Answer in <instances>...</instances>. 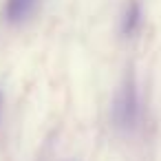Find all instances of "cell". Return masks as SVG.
<instances>
[{"label":"cell","instance_id":"obj_2","mask_svg":"<svg viewBox=\"0 0 161 161\" xmlns=\"http://www.w3.org/2000/svg\"><path fill=\"white\" fill-rule=\"evenodd\" d=\"M42 0H5V18L11 25H22L31 20Z\"/></svg>","mask_w":161,"mask_h":161},{"label":"cell","instance_id":"obj_1","mask_svg":"<svg viewBox=\"0 0 161 161\" xmlns=\"http://www.w3.org/2000/svg\"><path fill=\"white\" fill-rule=\"evenodd\" d=\"M137 115H139L137 91H135V84L130 80H126V84L119 88V93L115 97L113 117H115V121H117L119 128H132L137 124Z\"/></svg>","mask_w":161,"mask_h":161},{"label":"cell","instance_id":"obj_3","mask_svg":"<svg viewBox=\"0 0 161 161\" xmlns=\"http://www.w3.org/2000/svg\"><path fill=\"white\" fill-rule=\"evenodd\" d=\"M141 25V7L137 0H128V5L124 9V16H121V33L124 36H132Z\"/></svg>","mask_w":161,"mask_h":161}]
</instances>
